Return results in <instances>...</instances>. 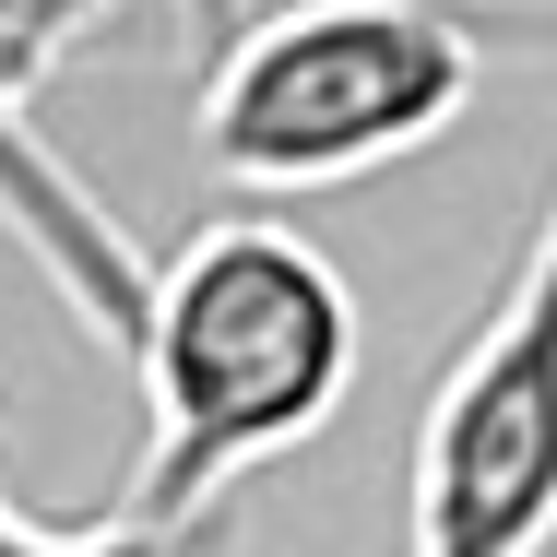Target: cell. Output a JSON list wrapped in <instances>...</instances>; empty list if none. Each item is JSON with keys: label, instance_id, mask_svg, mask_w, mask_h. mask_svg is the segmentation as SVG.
Returning a JSON list of instances; mask_svg holds the SVG:
<instances>
[{"label": "cell", "instance_id": "6da1fadb", "mask_svg": "<svg viewBox=\"0 0 557 557\" xmlns=\"http://www.w3.org/2000/svg\"><path fill=\"white\" fill-rule=\"evenodd\" d=\"M119 356L143 380V462L119 522L202 546L225 486L273 450L321 440L333 404L356 392V297L297 225L225 214L143 273Z\"/></svg>", "mask_w": 557, "mask_h": 557}, {"label": "cell", "instance_id": "3957f363", "mask_svg": "<svg viewBox=\"0 0 557 557\" xmlns=\"http://www.w3.org/2000/svg\"><path fill=\"white\" fill-rule=\"evenodd\" d=\"M557 546V202L510 297L440 368L404 462V557H546Z\"/></svg>", "mask_w": 557, "mask_h": 557}, {"label": "cell", "instance_id": "5b68a950", "mask_svg": "<svg viewBox=\"0 0 557 557\" xmlns=\"http://www.w3.org/2000/svg\"><path fill=\"white\" fill-rule=\"evenodd\" d=\"M190 24H202L214 48H237V24H249V0H190Z\"/></svg>", "mask_w": 557, "mask_h": 557}, {"label": "cell", "instance_id": "277c9868", "mask_svg": "<svg viewBox=\"0 0 557 557\" xmlns=\"http://www.w3.org/2000/svg\"><path fill=\"white\" fill-rule=\"evenodd\" d=\"M0 557H202L190 534H143V522H96V534H48V522H24L12 498H0Z\"/></svg>", "mask_w": 557, "mask_h": 557}, {"label": "cell", "instance_id": "7a4b0ae2", "mask_svg": "<svg viewBox=\"0 0 557 557\" xmlns=\"http://www.w3.org/2000/svg\"><path fill=\"white\" fill-rule=\"evenodd\" d=\"M486 72V0H273L214 48L190 143L225 190H344L428 154Z\"/></svg>", "mask_w": 557, "mask_h": 557}]
</instances>
